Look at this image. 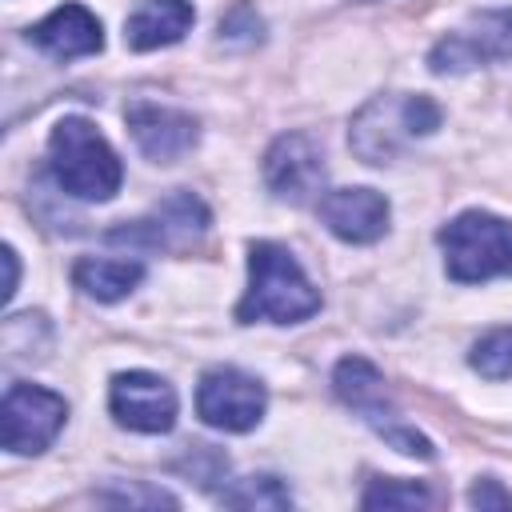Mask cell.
Listing matches in <instances>:
<instances>
[{
	"label": "cell",
	"instance_id": "3957f363",
	"mask_svg": "<svg viewBox=\"0 0 512 512\" xmlns=\"http://www.w3.org/2000/svg\"><path fill=\"white\" fill-rule=\"evenodd\" d=\"M440 128V108L428 96L412 92H388L372 96L348 128V144L364 164H388L396 160L416 136H432Z\"/></svg>",
	"mask_w": 512,
	"mask_h": 512
},
{
	"label": "cell",
	"instance_id": "2e32d148",
	"mask_svg": "<svg viewBox=\"0 0 512 512\" xmlns=\"http://www.w3.org/2000/svg\"><path fill=\"white\" fill-rule=\"evenodd\" d=\"M72 280L84 296H92L100 304H112V300H124L144 280V264L140 260H120V256H84L72 268Z\"/></svg>",
	"mask_w": 512,
	"mask_h": 512
},
{
	"label": "cell",
	"instance_id": "4fadbf2b",
	"mask_svg": "<svg viewBox=\"0 0 512 512\" xmlns=\"http://www.w3.org/2000/svg\"><path fill=\"white\" fill-rule=\"evenodd\" d=\"M320 220L344 244H372L388 232V200L376 188H332L320 196Z\"/></svg>",
	"mask_w": 512,
	"mask_h": 512
},
{
	"label": "cell",
	"instance_id": "6da1fadb",
	"mask_svg": "<svg viewBox=\"0 0 512 512\" xmlns=\"http://www.w3.org/2000/svg\"><path fill=\"white\" fill-rule=\"evenodd\" d=\"M316 312H320V292L304 276L300 260L272 240H256L248 248V292L236 304V320L240 324H256V320L300 324Z\"/></svg>",
	"mask_w": 512,
	"mask_h": 512
},
{
	"label": "cell",
	"instance_id": "7402d4cb",
	"mask_svg": "<svg viewBox=\"0 0 512 512\" xmlns=\"http://www.w3.org/2000/svg\"><path fill=\"white\" fill-rule=\"evenodd\" d=\"M0 260H4V300H12V292H16V280H20V264H16V252L12 248H4L0 252Z\"/></svg>",
	"mask_w": 512,
	"mask_h": 512
},
{
	"label": "cell",
	"instance_id": "e0dca14e",
	"mask_svg": "<svg viewBox=\"0 0 512 512\" xmlns=\"http://www.w3.org/2000/svg\"><path fill=\"white\" fill-rule=\"evenodd\" d=\"M220 504H228V508H288L292 492L276 476H244V480H232L228 488H220Z\"/></svg>",
	"mask_w": 512,
	"mask_h": 512
},
{
	"label": "cell",
	"instance_id": "5b68a950",
	"mask_svg": "<svg viewBox=\"0 0 512 512\" xmlns=\"http://www.w3.org/2000/svg\"><path fill=\"white\" fill-rule=\"evenodd\" d=\"M332 388H336V396H340L376 436H384L396 452L432 460V440L420 436L412 424H404V416H400V408L392 404V396H388V388H384V376H380V368H376L372 360H364V356H344V360L336 364V372H332Z\"/></svg>",
	"mask_w": 512,
	"mask_h": 512
},
{
	"label": "cell",
	"instance_id": "9c48e42d",
	"mask_svg": "<svg viewBox=\"0 0 512 512\" xmlns=\"http://www.w3.org/2000/svg\"><path fill=\"white\" fill-rule=\"evenodd\" d=\"M268 408V392L256 376L236 372V368H212L204 372L196 388V412L208 428L220 432H248L260 424Z\"/></svg>",
	"mask_w": 512,
	"mask_h": 512
},
{
	"label": "cell",
	"instance_id": "8fae6325",
	"mask_svg": "<svg viewBox=\"0 0 512 512\" xmlns=\"http://www.w3.org/2000/svg\"><path fill=\"white\" fill-rule=\"evenodd\" d=\"M108 408L116 424L132 432H168L176 424V388L156 372H120L108 388Z\"/></svg>",
	"mask_w": 512,
	"mask_h": 512
},
{
	"label": "cell",
	"instance_id": "5bb4252c",
	"mask_svg": "<svg viewBox=\"0 0 512 512\" xmlns=\"http://www.w3.org/2000/svg\"><path fill=\"white\" fill-rule=\"evenodd\" d=\"M28 40L36 48H44L56 60H76V56H92L104 48V32L100 20L84 8V4H60L52 8L40 24L28 28Z\"/></svg>",
	"mask_w": 512,
	"mask_h": 512
},
{
	"label": "cell",
	"instance_id": "52a82bcc",
	"mask_svg": "<svg viewBox=\"0 0 512 512\" xmlns=\"http://www.w3.org/2000/svg\"><path fill=\"white\" fill-rule=\"evenodd\" d=\"M64 420H68L64 396L40 384H8L0 404V440L16 456H36L60 436Z\"/></svg>",
	"mask_w": 512,
	"mask_h": 512
},
{
	"label": "cell",
	"instance_id": "7c38bea8",
	"mask_svg": "<svg viewBox=\"0 0 512 512\" xmlns=\"http://www.w3.org/2000/svg\"><path fill=\"white\" fill-rule=\"evenodd\" d=\"M124 120H128V132H132L136 148L156 164L180 160L200 136V124L188 112L168 108V104H152V100H132L124 108Z\"/></svg>",
	"mask_w": 512,
	"mask_h": 512
},
{
	"label": "cell",
	"instance_id": "30bf717a",
	"mask_svg": "<svg viewBox=\"0 0 512 512\" xmlns=\"http://www.w3.org/2000/svg\"><path fill=\"white\" fill-rule=\"evenodd\" d=\"M324 172V152L308 132H284L264 152V180L288 204H308L324 188Z\"/></svg>",
	"mask_w": 512,
	"mask_h": 512
},
{
	"label": "cell",
	"instance_id": "9a60e30c",
	"mask_svg": "<svg viewBox=\"0 0 512 512\" xmlns=\"http://www.w3.org/2000/svg\"><path fill=\"white\" fill-rule=\"evenodd\" d=\"M196 12L188 0H144L128 24H124V40L136 52H152V48H168L176 40H184V32L192 28Z\"/></svg>",
	"mask_w": 512,
	"mask_h": 512
},
{
	"label": "cell",
	"instance_id": "8992f818",
	"mask_svg": "<svg viewBox=\"0 0 512 512\" xmlns=\"http://www.w3.org/2000/svg\"><path fill=\"white\" fill-rule=\"evenodd\" d=\"M208 208L200 196L192 192H172L164 196L152 212H144L140 220L116 224L108 232V244H128V248H152V252H180L192 248L204 232H208Z\"/></svg>",
	"mask_w": 512,
	"mask_h": 512
},
{
	"label": "cell",
	"instance_id": "d6986e66",
	"mask_svg": "<svg viewBox=\"0 0 512 512\" xmlns=\"http://www.w3.org/2000/svg\"><path fill=\"white\" fill-rule=\"evenodd\" d=\"M360 504L364 508H424L432 504V492L416 480H372Z\"/></svg>",
	"mask_w": 512,
	"mask_h": 512
},
{
	"label": "cell",
	"instance_id": "ffe728a7",
	"mask_svg": "<svg viewBox=\"0 0 512 512\" xmlns=\"http://www.w3.org/2000/svg\"><path fill=\"white\" fill-rule=\"evenodd\" d=\"M100 500H108V504H148V508L164 504V508H176V496H168L164 488H108V492H100Z\"/></svg>",
	"mask_w": 512,
	"mask_h": 512
},
{
	"label": "cell",
	"instance_id": "44dd1931",
	"mask_svg": "<svg viewBox=\"0 0 512 512\" xmlns=\"http://www.w3.org/2000/svg\"><path fill=\"white\" fill-rule=\"evenodd\" d=\"M468 504L472 508H512V492L500 488V480H480V484H472Z\"/></svg>",
	"mask_w": 512,
	"mask_h": 512
},
{
	"label": "cell",
	"instance_id": "ba28073f",
	"mask_svg": "<svg viewBox=\"0 0 512 512\" xmlns=\"http://www.w3.org/2000/svg\"><path fill=\"white\" fill-rule=\"evenodd\" d=\"M492 60L512 64V8H492V12L472 16L464 28L440 36L436 48L428 52L432 72H468Z\"/></svg>",
	"mask_w": 512,
	"mask_h": 512
},
{
	"label": "cell",
	"instance_id": "ac0fdd59",
	"mask_svg": "<svg viewBox=\"0 0 512 512\" xmlns=\"http://www.w3.org/2000/svg\"><path fill=\"white\" fill-rule=\"evenodd\" d=\"M468 360L484 380H508L512 376V328H496L484 340H476Z\"/></svg>",
	"mask_w": 512,
	"mask_h": 512
},
{
	"label": "cell",
	"instance_id": "277c9868",
	"mask_svg": "<svg viewBox=\"0 0 512 512\" xmlns=\"http://www.w3.org/2000/svg\"><path fill=\"white\" fill-rule=\"evenodd\" d=\"M444 268L456 284H484L492 276H512V224L492 212H460L440 228Z\"/></svg>",
	"mask_w": 512,
	"mask_h": 512
},
{
	"label": "cell",
	"instance_id": "7a4b0ae2",
	"mask_svg": "<svg viewBox=\"0 0 512 512\" xmlns=\"http://www.w3.org/2000/svg\"><path fill=\"white\" fill-rule=\"evenodd\" d=\"M48 164L56 184L76 200H112L124 180L120 156L88 116H64L52 128Z\"/></svg>",
	"mask_w": 512,
	"mask_h": 512
}]
</instances>
